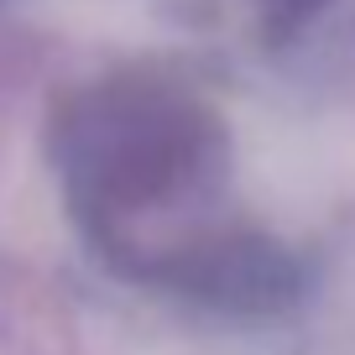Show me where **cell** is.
<instances>
[{"label": "cell", "instance_id": "obj_1", "mask_svg": "<svg viewBox=\"0 0 355 355\" xmlns=\"http://www.w3.org/2000/svg\"><path fill=\"white\" fill-rule=\"evenodd\" d=\"M47 162L78 230L121 272L141 251L152 220L204 204L220 189L230 136L189 84L121 68L53 105Z\"/></svg>", "mask_w": 355, "mask_h": 355}, {"label": "cell", "instance_id": "obj_2", "mask_svg": "<svg viewBox=\"0 0 355 355\" xmlns=\"http://www.w3.org/2000/svg\"><path fill=\"white\" fill-rule=\"evenodd\" d=\"M141 282L230 319H272L303 298L298 256L251 225H204L157 256Z\"/></svg>", "mask_w": 355, "mask_h": 355}, {"label": "cell", "instance_id": "obj_3", "mask_svg": "<svg viewBox=\"0 0 355 355\" xmlns=\"http://www.w3.org/2000/svg\"><path fill=\"white\" fill-rule=\"evenodd\" d=\"M329 6H334V0H256V11H261V32L272 37V42L298 37L303 26L319 21Z\"/></svg>", "mask_w": 355, "mask_h": 355}]
</instances>
